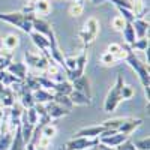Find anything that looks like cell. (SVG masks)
Masks as SVG:
<instances>
[{
	"label": "cell",
	"mask_w": 150,
	"mask_h": 150,
	"mask_svg": "<svg viewBox=\"0 0 150 150\" xmlns=\"http://www.w3.org/2000/svg\"><path fill=\"white\" fill-rule=\"evenodd\" d=\"M33 20L35 15L32 14H24V12H0V21L12 24V26L18 27L24 33H32L33 32Z\"/></svg>",
	"instance_id": "1"
},
{
	"label": "cell",
	"mask_w": 150,
	"mask_h": 150,
	"mask_svg": "<svg viewBox=\"0 0 150 150\" xmlns=\"http://www.w3.org/2000/svg\"><path fill=\"white\" fill-rule=\"evenodd\" d=\"M123 77L122 74H117L116 83L111 86V89L107 93L105 102H104V111L105 112H112L116 111V108L120 105V102L123 101L122 99V87H123Z\"/></svg>",
	"instance_id": "2"
},
{
	"label": "cell",
	"mask_w": 150,
	"mask_h": 150,
	"mask_svg": "<svg viewBox=\"0 0 150 150\" xmlns=\"http://www.w3.org/2000/svg\"><path fill=\"white\" fill-rule=\"evenodd\" d=\"M99 32H101V23H99L98 18L90 17L89 20L84 23L83 29H81L80 33H78L80 39H81V42H83V48H86V50L89 48V47L95 42V39L98 38Z\"/></svg>",
	"instance_id": "3"
},
{
	"label": "cell",
	"mask_w": 150,
	"mask_h": 150,
	"mask_svg": "<svg viewBox=\"0 0 150 150\" xmlns=\"http://www.w3.org/2000/svg\"><path fill=\"white\" fill-rule=\"evenodd\" d=\"M125 62L128 63V66L138 75V80L141 83V86L144 87V89H149L150 86V77H149V65L144 63V62H141L138 57L135 56L134 51H131L126 59H125Z\"/></svg>",
	"instance_id": "4"
},
{
	"label": "cell",
	"mask_w": 150,
	"mask_h": 150,
	"mask_svg": "<svg viewBox=\"0 0 150 150\" xmlns=\"http://www.w3.org/2000/svg\"><path fill=\"white\" fill-rule=\"evenodd\" d=\"M24 63H26L27 68H33L36 71H42L45 72L47 66H48V59L44 56V54H39V53H32V51H26L24 53Z\"/></svg>",
	"instance_id": "5"
},
{
	"label": "cell",
	"mask_w": 150,
	"mask_h": 150,
	"mask_svg": "<svg viewBox=\"0 0 150 150\" xmlns=\"http://www.w3.org/2000/svg\"><path fill=\"white\" fill-rule=\"evenodd\" d=\"M99 143V138H87V137H72L63 146L65 150H86Z\"/></svg>",
	"instance_id": "6"
},
{
	"label": "cell",
	"mask_w": 150,
	"mask_h": 150,
	"mask_svg": "<svg viewBox=\"0 0 150 150\" xmlns=\"http://www.w3.org/2000/svg\"><path fill=\"white\" fill-rule=\"evenodd\" d=\"M87 60H89L87 50L83 48L81 53L77 56V63H75L74 71H71V72L68 74V80H69V81H74L75 78H78V77H81V75H84V71H86V66H87Z\"/></svg>",
	"instance_id": "7"
},
{
	"label": "cell",
	"mask_w": 150,
	"mask_h": 150,
	"mask_svg": "<svg viewBox=\"0 0 150 150\" xmlns=\"http://www.w3.org/2000/svg\"><path fill=\"white\" fill-rule=\"evenodd\" d=\"M30 38H32L33 44L39 48L41 54H44L50 60V41H48V38L44 36V35H41V33H36V32H32L30 33Z\"/></svg>",
	"instance_id": "8"
},
{
	"label": "cell",
	"mask_w": 150,
	"mask_h": 150,
	"mask_svg": "<svg viewBox=\"0 0 150 150\" xmlns=\"http://www.w3.org/2000/svg\"><path fill=\"white\" fill-rule=\"evenodd\" d=\"M32 12L36 18H42V17H48L51 14V3L48 0H36L32 5Z\"/></svg>",
	"instance_id": "9"
},
{
	"label": "cell",
	"mask_w": 150,
	"mask_h": 150,
	"mask_svg": "<svg viewBox=\"0 0 150 150\" xmlns=\"http://www.w3.org/2000/svg\"><path fill=\"white\" fill-rule=\"evenodd\" d=\"M72 83V87H74V90H77L86 96H89L92 98V87H90V80L87 78V75H81V77L78 78H75Z\"/></svg>",
	"instance_id": "10"
},
{
	"label": "cell",
	"mask_w": 150,
	"mask_h": 150,
	"mask_svg": "<svg viewBox=\"0 0 150 150\" xmlns=\"http://www.w3.org/2000/svg\"><path fill=\"white\" fill-rule=\"evenodd\" d=\"M45 108H47V114L50 116V119H51V120H57V119H62V117L71 114L69 110H66V108H63L62 105L56 104L54 101L45 104Z\"/></svg>",
	"instance_id": "11"
},
{
	"label": "cell",
	"mask_w": 150,
	"mask_h": 150,
	"mask_svg": "<svg viewBox=\"0 0 150 150\" xmlns=\"http://www.w3.org/2000/svg\"><path fill=\"white\" fill-rule=\"evenodd\" d=\"M128 138H131L129 135H125L122 132H116L112 135H108V137H102V138H99V143L105 144L107 147H111V149H116L117 146H120L122 143H125Z\"/></svg>",
	"instance_id": "12"
},
{
	"label": "cell",
	"mask_w": 150,
	"mask_h": 150,
	"mask_svg": "<svg viewBox=\"0 0 150 150\" xmlns=\"http://www.w3.org/2000/svg\"><path fill=\"white\" fill-rule=\"evenodd\" d=\"M6 71L12 75H15V77L21 81H24L29 75L27 74V66H26L24 62H11V63L8 65V68H6Z\"/></svg>",
	"instance_id": "13"
},
{
	"label": "cell",
	"mask_w": 150,
	"mask_h": 150,
	"mask_svg": "<svg viewBox=\"0 0 150 150\" xmlns=\"http://www.w3.org/2000/svg\"><path fill=\"white\" fill-rule=\"evenodd\" d=\"M143 125V119H135V117H126V120L123 122V125L120 126L119 132L125 134V135H132L135 132V129H138Z\"/></svg>",
	"instance_id": "14"
},
{
	"label": "cell",
	"mask_w": 150,
	"mask_h": 150,
	"mask_svg": "<svg viewBox=\"0 0 150 150\" xmlns=\"http://www.w3.org/2000/svg\"><path fill=\"white\" fill-rule=\"evenodd\" d=\"M18 99H20V104L24 110H27V108H32L35 105V99H33V92L29 89V87L26 84H23L21 87V90L18 93Z\"/></svg>",
	"instance_id": "15"
},
{
	"label": "cell",
	"mask_w": 150,
	"mask_h": 150,
	"mask_svg": "<svg viewBox=\"0 0 150 150\" xmlns=\"http://www.w3.org/2000/svg\"><path fill=\"white\" fill-rule=\"evenodd\" d=\"M104 126L102 125H96V126H86L78 129L74 134V137H87V138H99V135L104 132Z\"/></svg>",
	"instance_id": "16"
},
{
	"label": "cell",
	"mask_w": 150,
	"mask_h": 150,
	"mask_svg": "<svg viewBox=\"0 0 150 150\" xmlns=\"http://www.w3.org/2000/svg\"><path fill=\"white\" fill-rule=\"evenodd\" d=\"M18 47H20V38L15 33H9L5 38H2V47H0V48L6 50V51L14 53Z\"/></svg>",
	"instance_id": "17"
},
{
	"label": "cell",
	"mask_w": 150,
	"mask_h": 150,
	"mask_svg": "<svg viewBox=\"0 0 150 150\" xmlns=\"http://www.w3.org/2000/svg\"><path fill=\"white\" fill-rule=\"evenodd\" d=\"M132 27L137 39H141V38H146V35L149 33V21H146L144 18H135L132 21Z\"/></svg>",
	"instance_id": "18"
},
{
	"label": "cell",
	"mask_w": 150,
	"mask_h": 150,
	"mask_svg": "<svg viewBox=\"0 0 150 150\" xmlns=\"http://www.w3.org/2000/svg\"><path fill=\"white\" fill-rule=\"evenodd\" d=\"M33 32L41 33L44 36H48L53 32V26L48 21H45L44 18H36L35 17V20H33Z\"/></svg>",
	"instance_id": "19"
},
{
	"label": "cell",
	"mask_w": 150,
	"mask_h": 150,
	"mask_svg": "<svg viewBox=\"0 0 150 150\" xmlns=\"http://www.w3.org/2000/svg\"><path fill=\"white\" fill-rule=\"evenodd\" d=\"M33 129H35V126H33L32 123L27 122L26 116H24V112H23V117H21V122H20V131H21V137H23V140H24V143H26V144L32 138Z\"/></svg>",
	"instance_id": "20"
},
{
	"label": "cell",
	"mask_w": 150,
	"mask_h": 150,
	"mask_svg": "<svg viewBox=\"0 0 150 150\" xmlns=\"http://www.w3.org/2000/svg\"><path fill=\"white\" fill-rule=\"evenodd\" d=\"M69 98H71V101H72L74 105H78V107L92 105V98L86 96V95H83V93H80V92H77V90H72L71 95H69Z\"/></svg>",
	"instance_id": "21"
},
{
	"label": "cell",
	"mask_w": 150,
	"mask_h": 150,
	"mask_svg": "<svg viewBox=\"0 0 150 150\" xmlns=\"http://www.w3.org/2000/svg\"><path fill=\"white\" fill-rule=\"evenodd\" d=\"M53 96L54 93L45 90V89H39L33 92V99H35V104H48V102H53Z\"/></svg>",
	"instance_id": "22"
},
{
	"label": "cell",
	"mask_w": 150,
	"mask_h": 150,
	"mask_svg": "<svg viewBox=\"0 0 150 150\" xmlns=\"http://www.w3.org/2000/svg\"><path fill=\"white\" fill-rule=\"evenodd\" d=\"M122 33H123V39H125V44H126V45L131 47L137 41V36H135V32H134V27H132V23H126V24H125Z\"/></svg>",
	"instance_id": "23"
},
{
	"label": "cell",
	"mask_w": 150,
	"mask_h": 150,
	"mask_svg": "<svg viewBox=\"0 0 150 150\" xmlns=\"http://www.w3.org/2000/svg\"><path fill=\"white\" fill-rule=\"evenodd\" d=\"M74 90V87H72V83L69 80H65V81H62V83H56L54 86V89H53V93H59V95H71V92Z\"/></svg>",
	"instance_id": "24"
},
{
	"label": "cell",
	"mask_w": 150,
	"mask_h": 150,
	"mask_svg": "<svg viewBox=\"0 0 150 150\" xmlns=\"http://www.w3.org/2000/svg\"><path fill=\"white\" fill-rule=\"evenodd\" d=\"M53 101H54L56 104L62 105L63 108L69 110V111L74 108V104H72L71 98H69L68 95H59V93H54V96H53Z\"/></svg>",
	"instance_id": "25"
},
{
	"label": "cell",
	"mask_w": 150,
	"mask_h": 150,
	"mask_svg": "<svg viewBox=\"0 0 150 150\" xmlns=\"http://www.w3.org/2000/svg\"><path fill=\"white\" fill-rule=\"evenodd\" d=\"M12 138H14V131H11V129L0 134V150H9Z\"/></svg>",
	"instance_id": "26"
},
{
	"label": "cell",
	"mask_w": 150,
	"mask_h": 150,
	"mask_svg": "<svg viewBox=\"0 0 150 150\" xmlns=\"http://www.w3.org/2000/svg\"><path fill=\"white\" fill-rule=\"evenodd\" d=\"M84 11V0H75L69 6V15L74 18H78Z\"/></svg>",
	"instance_id": "27"
},
{
	"label": "cell",
	"mask_w": 150,
	"mask_h": 150,
	"mask_svg": "<svg viewBox=\"0 0 150 150\" xmlns=\"http://www.w3.org/2000/svg\"><path fill=\"white\" fill-rule=\"evenodd\" d=\"M41 134L42 137H45V138H54V137L57 135V126L51 122V123H48V125H44L42 129H41Z\"/></svg>",
	"instance_id": "28"
},
{
	"label": "cell",
	"mask_w": 150,
	"mask_h": 150,
	"mask_svg": "<svg viewBox=\"0 0 150 150\" xmlns=\"http://www.w3.org/2000/svg\"><path fill=\"white\" fill-rule=\"evenodd\" d=\"M99 60H101V63H102L104 66H116V65L119 63V60L112 56V54H110L108 51H104V53L101 54V57H99Z\"/></svg>",
	"instance_id": "29"
},
{
	"label": "cell",
	"mask_w": 150,
	"mask_h": 150,
	"mask_svg": "<svg viewBox=\"0 0 150 150\" xmlns=\"http://www.w3.org/2000/svg\"><path fill=\"white\" fill-rule=\"evenodd\" d=\"M132 50H137V51H147L149 50V39L147 38H141V39H137L132 45H131Z\"/></svg>",
	"instance_id": "30"
},
{
	"label": "cell",
	"mask_w": 150,
	"mask_h": 150,
	"mask_svg": "<svg viewBox=\"0 0 150 150\" xmlns=\"http://www.w3.org/2000/svg\"><path fill=\"white\" fill-rule=\"evenodd\" d=\"M24 116H26L27 122L32 123L33 126H36V125H38V119H39V116H38V112H36V110H35L33 107H32V108H27V110H24Z\"/></svg>",
	"instance_id": "31"
},
{
	"label": "cell",
	"mask_w": 150,
	"mask_h": 150,
	"mask_svg": "<svg viewBox=\"0 0 150 150\" xmlns=\"http://www.w3.org/2000/svg\"><path fill=\"white\" fill-rule=\"evenodd\" d=\"M134 95H135L134 87L129 84H123V87H122V99L123 101H131L134 98Z\"/></svg>",
	"instance_id": "32"
},
{
	"label": "cell",
	"mask_w": 150,
	"mask_h": 150,
	"mask_svg": "<svg viewBox=\"0 0 150 150\" xmlns=\"http://www.w3.org/2000/svg\"><path fill=\"white\" fill-rule=\"evenodd\" d=\"M125 24H126V21H125L120 15H116L114 18L111 20V27L114 32H122L123 27H125Z\"/></svg>",
	"instance_id": "33"
},
{
	"label": "cell",
	"mask_w": 150,
	"mask_h": 150,
	"mask_svg": "<svg viewBox=\"0 0 150 150\" xmlns=\"http://www.w3.org/2000/svg\"><path fill=\"white\" fill-rule=\"evenodd\" d=\"M117 11L120 12V17L126 21V23H132L135 20V14L131 11V9H126V8H117Z\"/></svg>",
	"instance_id": "34"
},
{
	"label": "cell",
	"mask_w": 150,
	"mask_h": 150,
	"mask_svg": "<svg viewBox=\"0 0 150 150\" xmlns=\"http://www.w3.org/2000/svg\"><path fill=\"white\" fill-rule=\"evenodd\" d=\"M135 149L137 150H150V138L146 137L143 140H137V141H132Z\"/></svg>",
	"instance_id": "35"
},
{
	"label": "cell",
	"mask_w": 150,
	"mask_h": 150,
	"mask_svg": "<svg viewBox=\"0 0 150 150\" xmlns=\"http://www.w3.org/2000/svg\"><path fill=\"white\" fill-rule=\"evenodd\" d=\"M114 150H137V149H135V146H134L132 140H131V138H128L125 143H122L120 146H117Z\"/></svg>",
	"instance_id": "36"
},
{
	"label": "cell",
	"mask_w": 150,
	"mask_h": 150,
	"mask_svg": "<svg viewBox=\"0 0 150 150\" xmlns=\"http://www.w3.org/2000/svg\"><path fill=\"white\" fill-rule=\"evenodd\" d=\"M86 150H114V149L107 147V146L102 144V143H98V144H95V146H92V147H89V149H86Z\"/></svg>",
	"instance_id": "37"
},
{
	"label": "cell",
	"mask_w": 150,
	"mask_h": 150,
	"mask_svg": "<svg viewBox=\"0 0 150 150\" xmlns=\"http://www.w3.org/2000/svg\"><path fill=\"white\" fill-rule=\"evenodd\" d=\"M104 0H90V3H93V5H99V3H102Z\"/></svg>",
	"instance_id": "38"
},
{
	"label": "cell",
	"mask_w": 150,
	"mask_h": 150,
	"mask_svg": "<svg viewBox=\"0 0 150 150\" xmlns=\"http://www.w3.org/2000/svg\"><path fill=\"white\" fill-rule=\"evenodd\" d=\"M59 150H62V147H60V149H59Z\"/></svg>",
	"instance_id": "39"
},
{
	"label": "cell",
	"mask_w": 150,
	"mask_h": 150,
	"mask_svg": "<svg viewBox=\"0 0 150 150\" xmlns=\"http://www.w3.org/2000/svg\"><path fill=\"white\" fill-rule=\"evenodd\" d=\"M74 2H75V0H74Z\"/></svg>",
	"instance_id": "40"
}]
</instances>
